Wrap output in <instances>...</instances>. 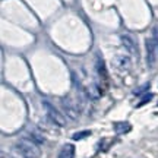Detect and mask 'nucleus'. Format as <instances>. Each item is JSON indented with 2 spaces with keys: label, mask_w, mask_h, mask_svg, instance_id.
<instances>
[{
  "label": "nucleus",
  "mask_w": 158,
  "mask_h": 158,
  "mask_svg": "<svg viewBox=\"0 0 158 158\" xmlns=\"http://www.w3.org/2000/svg\"><path fill=\"white\" fill-rule=\"evenodd\" d=\"M114 64L117 66L118 69H129L130 68V59L127 56H117L114 59Z\"/></svg>",
  "instance_id": "obj_8"
},
{
  "label": "nucleus",
  "mask_w": 158,
  "mask_h": 158,
  "mask_svg": "<svg viewBox=\"0 0 158 158\" xmlns=\"http://www.w3.org/2000/svg\"><path fill=\"white\" fill-rule=\"evenodd\" d=\"M16 151L21 155L22 158H40L41 157V151H40L38 145L35 143L32 139H19L16 142Z\"/></svg>",
  "instance_id": "obj_1"
},
{
  "label": "nucleus",
  "mask_w": 158,
  "mask_h": 158,
  "mask_svg": "<svg viewBox=\"0 0 158 158\" xmlns=\"http://www.w3.org/2000/svg\"><path fill=\"white\" fill-rule=\"evenodd\" d=\"M43 106H44L45 111H47V114H48V117H50V120L53 123L57 124V126H60V127L66 126V117H64V114H62L54 106H51L50 102L45 101V100L43 101Z\"/></svg>",
  "instance_id": "obj_3"
},
{
  "label": "nucleus",
  "mask_w": 158,
  "mask_h": 158,
  "mask_svg": "<svg viewBox=\"0 0 158 158\" xmlns=\"http://www.w3.org/2000/svg\"><path fill=\"white\" fill-rule=\"evenodd\" d=\"M86 136H91V130H82V132H76V133H73L72 139H73V141H81V139H84V138H86Z\"/></svg>",
  "instance_id": "obj_11"
},
{
  "label": "nucleus",
  "mask_w": 158,
  "mask_h": 158,
  "mask_svg": "<svg viewBox=\"0 0 158 158\" xmlns=\"http://www.w3.org/2000/svg\"><path fill=\"white\" fill-rule=\"evenodd\" d=\"M59 158H75V147L72 143L63 145L59 152Z\"/></svg>",
  "instance_id": "obj_7"
},
{
  "label": "nucleus",
  "mask_w": 158,
  "mask_h": 158,
  "mask_svg": "<svg viewBox=\"0 0 158 158\" xmlns=\"http://www.w3.org/2000/svg\"><path fill=\"white\" fill-rule=\"evenodd\" d=\"M114 130H116V133L122 135V133L130 132V130H132V126H130V123H127V122H116V123H114Z\"/></svg>",
  "instance_id": "obj_9"
},
{
  "label": "nucleus",
  "mask_w": 158,
  "mask_h": 158,
  "mask_svg": "<svg viewBox=\"0 0 158 158\" xmlns=\"http://www.w3.org/2000/svg\"><path fill=\"white\" fill-rule=\"evenodd\" d=\"M63 107L66 111V116H69L70 118H78V113H79V107L78 104L72 102L69 98H63Z\"/></svg>",
  "instance_id": "obj_4"
},
{
  "label": "nucleus",
  "mask_w": 158,
  "mask_h": 158,
  "mask_svg": "<svg viewBox=\"0 0 158 158\" xmlns=\"http://www.w3.org/2000/svg\"><path fill=\"white\" fill-rule=\"evenodd\" d=\"M120 40H122V44L124 45V48L129 51L130 54H133V56L138 57V47H136V44H135V40L132 38L130 35H127V34L122 35Z\"/></svg>",
  "instance_id": "obj_5"
},
{
  "label": "nucleus",
  "mask_w": 158,
  "mask_h": 158,
  "mask_svg": "<svg viewBox=\"0 0 158 158\" xmlns=\"http://www.w3.org/2000/svg\"><path fill=\"white\" fill-rule=\"evenodd\" d=\"M2 158H6V157H5V155H2Z\"/></svg>",
  "instance_id": "obj_13"
},
{
  "label": "nucleus",
  "mask_w": 158,
  "mask_h": 158,
  "mask_svg": "<svg viewBox=\"0 0 158 158\" xmlns=\"http://www.w3.org/2000/svg\"><path fill=\"white\" fill-rule=\"evenodd\" d=\"M151 100H152V94H147V95L142 98V101L139 102V104H138V107H142L143 104H147V102H148V101H151Z\"/></svg>",
  "instance_id": "obj_12"
},
{
  "label": "nucleus",
  "mask_w": 158,
  "mask_h": 158,
  "mask_svg": "<svg viewBox=\"0 0 158 158\" xmlns=\"http://www.w3.org/2000/svg\"><path fill=\"white\" fill-rule=\"evenodd\" d=\"M158 60V38L154 35L147 40V63L149 68H154Z\"/></svg>",
  "instance_id": "obj_2"
},
{
  "label": "nucleus",
  "mask_w": 158,
  "mask_h": 158,
  "mask_svg": "<svg viewBox=\"0 0 158 158\" xmlns=\"http://www.w3.org/2000/svg\"><path fill=\"white\" fill-rule=\"evenodd\" d=\"M85 94H86V97H89L91 100H98L101 97V89L97 84H91L85 88Z\"/></svg>",
  "instance_id": "obj_6"
},
{
  "label": "nucleus",
  "mask_w": 158,
  "mask_h": 158,
  "mask_svg": "<svg viewBox=\"0 0 158 158\" xmlns=\"http://www.w3.org/2000/svg\"><path fill=\"white\" fill-rule=\"evenodd\" d=\"M97 70H98V75H100V76H102L104 79L107 78V72H106V68H104V62H102V59H100V57H97Z\"/></svg>",
  "instance_id": "obj_10"
}]
</instances>
